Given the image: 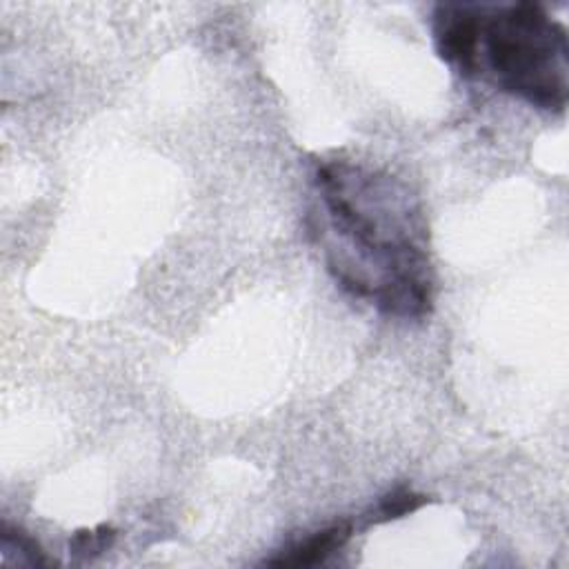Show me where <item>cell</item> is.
Instances as JSON below:
<instances>
[{
  "label": "cell",
  "mask_w": 569,
  "mask_h": 569,
  "mask_svg": "<svg viewBox=\"0 0 569 569\" xmlns=\"http://www.w3.org/2000/svg\"><path fill=\"white\" fill-rule=\"evenodd\" d=\"M2 547H11V549H18L22 556H24V560L29 562V565H51V560L44 556V551L40 549V545L29 536V533H24L22 529H18V527H11V525H7L4 522V527H2Z\"/></svg>",
  "instance_id": "cell-6"
},
{
  "label": "cell",
  "mask_w": 569,
  "mask_h": 569,
  "mask_svg": "<svg viewBox=\"0 0 569 569\" xmlns=\"http://www.w3.org/2000/svg\"><path fill=\"white\" fill-rule=\"evenodd\" d=\"M113 540H116V529H111L107 525H100L96 529H80V531H76L71 536V540H69V549L76 556L93 558V556H100L102 551H107Z\"/></svg>",
  "instance_id": "cell-5"
},
{
  "label": "cell",
  "mask_w": 569,
  "mask_h": 569,
  "mask_svg": "<svg viewBox=\"0 0 569 569\" xmlns=\"http://www.w3.org/2000/svg\"><path fill=\"white\" fill-rule=\"evenodd\" d=\"M322 213L316 236L336 282L385 316L420 320L433 307L429 227L420 200L398 178L347 158L318 160Z\"/></svg>",
  "instance_id": "cell-1"
},
{
  "label": "cell",
  "mask_w": 569,
  "mask_h": 569,
  "mask_svg": "<svg viewBox=\"0 0 569 569\" xmlns=\"http://www.w3.org/2000/svg\"><path fill=\"white\" fill-rule=\"evenodd\" d=\"M473 76L525 102L562 111L569 96L567 29L536 2H473Z\"/></svg>",
  "instance_id": "cell-2"
},
{
  "label": "cell",
  "mask_w": 569,
  "mask_h": 569,
  "mask_svg": "<svg viewBox=\"0 0 569 569\" xmlns=\"http://www.w3.org/2000/svg\"><path fill=\"white\" fill-rule=\"evenodd\" d=\"M351 522H336L329 525L313 536L305 538L302 542L289 547L287 551L264 560V565L271 567H311L336 553L345 547V542L351 538Z\"/></svg>",
  "instance_id": "cell-3"
},
{
  "label": "cell",
  "mask_w": 569,
  "mask_h": 569,
  "mask_svg": "<svg viewBox=\"0 0 569 569\" xmlns=\"http://www.w3.org/2000/svg\"><path fill=\"white\" fill-rule=\"evenodd\" d=\"M425 502H427V496L400 487V489H393L391 493H387L376 505L369 520L371 522H387V520H393V518H402V516L413 513L416 509H420Z\"/></svg>",
  "instance_id": "cell-4"
}]
</instances>
